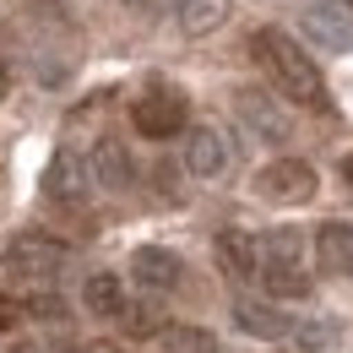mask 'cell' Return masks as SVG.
I'll list each match as a JSON object with an SVG mask.
<instances>
[{"label": "cell", "mask_w": 353, "mask_h": 353, "mask_svg": "<svg viewBox=\"0 0 353 353\" xmlns=\"http://www.w3.org/2000/svg\"><path fill=\"white\" fill-rule=\"evenodd\" d=\"M250 54L261 60V71L277 82V92H283V98H294V103H305V109H326V82H321V65H315V60H310L305 49L288 39V33L261 28V33L250 39Z\"/></svg>", "instance_id": "6da1fadb"}, {"label": "cell", "mask_w": 353, "mask_h": 353, "mask_svg": "<svg viewBox=\"0 0 353 353\" xmlns=\"http://www.w3.org/2000/svg\"><path fill=\"white\" fill-rule=\"evenodd\" d=\"M261 245V266L256 277L266 283V294L277 299H305L310 294V272H305V234L299 228H272Z\"/></svg>", "instance_id": "7a4b0ae2"}, {"label": "cell", "mask_w": 353, "mask_h": 353, "mask_svg": "<svg viewBox=\"0 0 353 353\" xmlns=\"http://www.w3.org/2000/svg\"><path fill=\"white\" fill-rule=\"evenodd\" d=\"M0 266H6V277H17V283H54L60 266H65V245L49 239V234H17V239L0 250Z\"/></svg>", "instance_id": "3957f363"}, {"label": "cell", "mask_w": 353, "mask_h": 353, "mask_svg": "<svg viewBox=\"0 0 353 353\" xmlns=\"http://www.w3.org/2000/svg\"><path fill=\"white\" fill-rule=\"evenodd\" d=\"M131 125L141 136H152V141H169L190 125V103H185V92L169 88V82H152V88L141 92L131 103Z\"/></svg>", "instance_id": "277c9868"}, {"label": "cell", "mask_w": 353, "mask_h": 353, "mask_svg": "<svg viewBox=\"0 0 353 353\" xmlns=\"http://www.w3.org/2000/svg\"><path fill=\"white\" fill-rule=\"evenodd\" d=\"M256 190L266 201H283V207H299L315 196V169L305 158H272L261 174H256Z\"/></svg>", "instance_id": "5b68a950"}, {"label": "cell", "mask_w": 353, "mask_h": 353, "mask_svg": "<svg viewBox=\"0 0 353 353\" xmlns=\"http://www.w3.org/2000/svg\"><path fill=\"white\" fill-rule=\"evenodd\" d=\"M234 114H239V125L250 136H261V141H288V114H283V103L261 88H239L234 92Z\"/></svg>", "instance_id": "8992f818"}, {"label": "cell", "mask_w": 353, "mask_h": 353, "mask_svg": "<svg viewBox=\"0 0 353 353\" xmlns=\"http://www.w3.org/2000/svg\"><path fill=\"white\" fill-rule=\"evenodd\" d=\"M131 277L147 294H174L179 283H185V261H179L174 250H163V245H141L131 256Z\"/></svg>", "instance_id": "52a82bcc"}, {"label": "cell", "mask_w": 353, "mask_h": 353, "mask_svg": "<svg viewBox=\"0 0 353 353\" xmlns=\"http://www.w3.org/2000/svg\"><path fill=\"white\" fill-rule=\"evenodd\" d=\"M299 33H305L310 44H321L326 54H348L353 49V22L343 6H310L305 17H299Z\"/></svg>", "instance_id": "ba28073f"}, {"label": "cell", "mask_w": 353, "mask_h": 353, "mask_svg": "<svg viewBox=\"0 0 353 353\" xmlns=\"http://www.w3.org/2000/svg\"><path fill=\"white\" fill-rule=\"evenodd\" d=\"M185 169L196 179H218L228 169V141H223L218 125H196L185 131Z\"/></svg>", "instance_id": "9c48e42d"}, {"label": "cell", "mask_w": 353, "mask_h": 353, "mask_svg": "<svg viewBox=\"0 0 353 353\" xmlns=\"http://www.w3.org/2000/svg\"><path fill=\"white\" fill-rule=\"evenodd\" d=\"M212 250H218L223 277H234V283L256 277V266H261V245H256V234H245V228H223L218 239H212Z\"/></svg>", "instance_id": "30bf717a"}, {"label": "cell", "mask_w": 353, "mask_h": 353, "mask_svg": "<svg viewBox=\"0 0 353 353\" xmlns=\"http://www.w3.org/2000/svg\"><path fill=\"white\" fill-rule=\"evenodd\" d=\"M234 326L245 337H261V343H283L294 332V321L277 305H266V299H234Z\"/></svg>", "instance_id": "8fae6325"}, {"label": "cell", "mask_w": 353, "mask_h": 353, "mask_svg": "<svg viewBox=\"0 0 353 353\" xmlns=\"http://www.w3.org/2000/svg\"><path fill=\"white\" fill-rule=\"evenodd\" d=\"M88 163H82V152H71V147H60L54 158H49L44 169V196L54 201H82V190H88Z\"/></svg>", "instance_id": "7c38bea8"}, {"label": "cell", "mask_w": 353, "mask_h": 353, "mask_svg": "<svg viewBox=\"0 0 353 353\" xmlns=\"http://www.w3.org/2000/svg\"><path fill=\"white\" fill-rule=\"evenodd\" d=\"M88 174L103 185V190H125L136 179V169H131V152L114 141V136H98V147H92V158H88Z\"/></svg>", "instance_id": "4fadbf2b"}, {"label": "cell", "mask_w": 353, "mask_h": 353, "mask_svg": "<svg viewBox=\"0 0 353 353\" xmlns=\"http://www.w3.org/2000/svg\"><path fill=\"white\" fill-rule=\"evenodd\" d=\"M315 261L332 277H348L353 272V223H321L315 228Z\"/></svg>", "instance_id": "5bb4252c"}, {"label": "cell", "mask_w": 353, "mask_h": 353, "mask_svg": "<svg viewBox=\"0 0 353 353\" xmlns=\"http://www.w3.org/2000/svg\"><path fill=\"white\" fill-rule=\"evenodd\" d=\"M82 305L98 315V321H120L125 315V277H114V272H92L88 283H82Z\"/></svg>", "instance_id": "9a60e30c"}, {"label": "cell", "mask_w": 353, "mask_h": 353, "mask_svg": "<svg viewBox=\"0 0 353 353\" xmlns=\"http://www.w3.org/2000/svg\"><path fill=\"white\" fill-rule=\"evenodd\" d=\"M179 33L185 39H207L228 22V0H179Z\"/></svg>", "instance_id": "2e32d148"}, {"label": "cell", "mask_w": 353, "mask_h": 353, "mask_svg": "<svg viewBox=\"0 0 353 353\" xmlns=\"http://www.w3.org/2000/svg\"><path fill=\"white\" fill-rule=\"evenodd\" d=\"M158 343H163V353H218V337L207 326H190V321H169L158 332Z\"/></svg>", "instance_id": "e0dca14e"}, {"label": "cell", "mask_w": 353, "mask_h": 353, "mask_svg": "<svg viewBox=\"0 0 353 353\" xmlns=\"http://www.w3.org/2000/svg\"><path fill=\"white\" fill-rule=\"evenodd\" d=\"M120 321H125V332H131V337H152L158 326H169V321H163L152 305H125V315H120Z\"/></svg>", "instance_id": "ac0fdd59"}, {"label": "cell", "mask_w": 353, "mask_h": 353, "mask_svg": "<svg viewBox=\"0 0 353 353\" xmlns=\"http://www.w3.org/2000/svg\"><path fill=\"white\" fill-rule=\"evenodd\" d=\"M299 348H326L332 343V321H294V332H288Z\"/></svg>", "instance_id": "d6986e66"}, {"label": "cell", "mask_w": 353, "mask_h": 353, "mask_svg": "<svg viewBox=\"0 0 353 353\" xmlns=\"http://www.w3.org/2000/svg\"><path fill=\"white\" fill-rule=\"evenodd\" d=\"M11 326H22V305L11 294H0V332H11Z\"/></svg>", "instance_id": "ffe728a7"}, {"label": "cell", "mask_w": 353, "mask_h": 353, "mask_svg": "<svg viewBox=\"0 0 353 353\" xmlns=\"http://www.w3.org/2000/svg\"><path fill=\"white\" fill-rule=\"evenodd\" d=\"M343 179H348V185H353V152H348V158H343Z\"/></svg>", "instance_id": "44dd1931"}, {"label": "cell", "mask_w": 353, "mask_h": 353, "mask_svg": "<svg viewBox=\"0 0 353 353\" xmlns=\"http://www.w3.org/2000/svg\"><path fill=\"white\" fill-rule=\"evenodd\" d=\"M92 353H120V348H109V343H98V348H92Z\"/></svg>", "instance_id": "7402d4cb"}, {"label": "cell", "mask_w": 353, "mask_h": 353, "mask_svg": "<svg viewBox=\"0 0 353 353\" xmlns=\"http://www.w3.org/2000/svg\"><path fill=\"white\" fill-rule=\"evenodd\" d=\"M321 6H353V0H321Z\"/></svg>", "instance_id": "603a6c76"}, {"label": "cell", "mask_w": 353, "mask_h": 353, "mask_svg": "<svg viewBox=\"0 0 353 353\" xmlns=\"http://www.w3.org/2000/svg\"><path fill=\"white\" fill-rule=\"evenodd\" d=\"M0 98H6V65H0Z\"/></svg>", "instance_id": "cb8c5ba5"}, {"label": "cell", "mask_w": 353, "mask_h": 353, "mask_svg": "<svg viewBox=\"0 0 353 353\" xmlns=\"http://www.w3.org/2000/svg\"><path fill=\"white\" fill-rule=\"evenodd\" d=\"M17 353H39V348H17Z\"/></svg>", "instance_id": "d4e9b609"}]
</instances>
